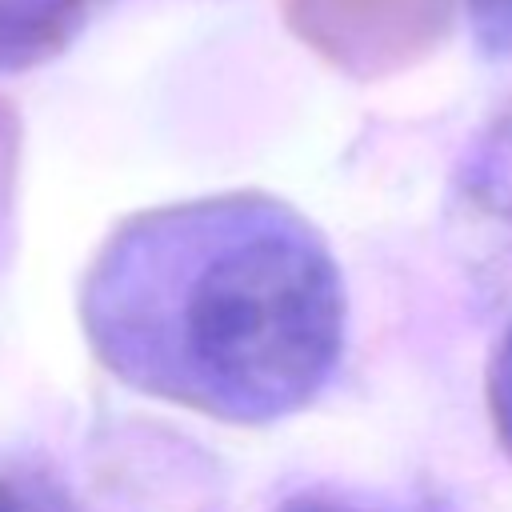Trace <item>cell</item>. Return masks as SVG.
<instances>
[{"mask_svg": "<svg viewBox=\"0 0 512 512\" xmlns=\"http://www.w3.org/2000/svg\"><path fill=\"white\" fill-rule=\"evenodd\" d=\"M80 324L128 388L212 420L268 424L332 380L348 300L308 220L228 196L116 228L80 284Z\"/></svg>", "mask_w": 512, "mask_h": 512, "instance_id": "6da1fadb", "label": "cell"}, {"mask_svg": "<svg viewBox=\"0 0 512 512\" xmlns=\"http://www.w3.org/2000/svg\"><path fill=\"white\" fill-rule=\"evenodd\" d=\"M492 416H496V428L512 452V328L500 340V352L492 360Z\"/></svg>", "mask_w": 512, "mask_h": 512, "instance_id": "7a4b0ae2", "label": "cell"}, {"mask_svg": "<svg viewBox=\"0 0 512 512\" xmlns=\"http://www.w3.org/2000/svg\"><path fill=\"white\" fill-rule=\"evenodd\" d=\"M0 512H60L44 492H28L24 484L0 480Z\"/></svg>", "mask_w": 512, "mask_h": 512, "instance_id": "3957f363", "label": "cell"}, {"mask_svg": "<svg viewBox=\"0 0 512 512\" xmlns=\"http://www.w3.org/2000/svg\"><path fill=\"white\" fill-rule=\"evenodd\" d=\"M280 512H368V508H356V504L324 496V492H308V496H292Z\"/></svg>", "mask_w": 512, "mask_h": 512, "instance_id": "277c9868", "label": "cell"}]
</instances>
